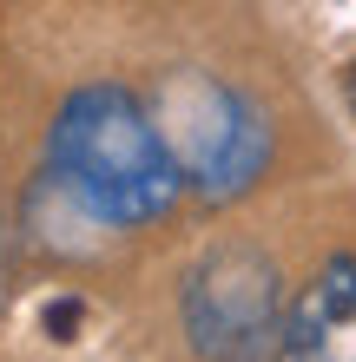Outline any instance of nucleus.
<instances>
[{"instance_id":"obj_1","label":"nucleus","mask_w":356,"mask_h":362,"mask_svg":"<svg viewBox=\"0 0 356 362\" xmlns=\"http://www.w3.org/2000/svg\"><path fill=\"white\" fill-rule=\"evenodd\" d=\"M47 172L86 218L119 224V230L165 218L185 191V172L159 132V119L106 79L67 93V105L53 112Z\"/></svg>"},{"instance_id":"obj_2","label":"nucleus","mask_w":356,"mask_h":362,"mask_svg":"<svg viewBox=\"0 0 356 362\" xmlns=\"http://www.w3.org/2000/svg\"><path fill=\"white\" fill-rule=\"evenodd\" d=\"M185 343L205 362H258L284 323V276L258 244H218L185 270L178 290Z\"/></svg>"},{"instance_id":"obj_3","label":"nucleus","mask_w":356,"mask_h":362,"mask_svg":"<svg viewBox=\"0 0 356 362\" xmlns=\"http://www.w3.org/2000/svg\"><path fill=\"white\" fill-rule=\"evenodd\" d=\"M165 112H172V125H159V132L172 145L185 185H192L205 204L244 198V191L264 178L270 125L258 112V99H244L238 86H218V79H205V73H185V79L165 86Z\"/></svg>"},{"instance_id":"obj_4","label":"nucleus","mask_w":356,"mask_h":362,"mask_svg":"<svg viewBox=\"0 0 356 362\" xmlns=\"http://www.w3.org/2000/svg\"><path fill=\"white\" fill-rule=\"evenodd\" d=\"M277 362H356V257H330L284 310Z\"/></svg>"},{"instance_id":"obj_5","label":"nucleus","mask_w":356,"mask_h":362,"mask_svg":"<svg viewBox=\"0 0 356 362\" xmlns=\"http://www.w3.org/2000/svg\"><path fill=\"white\" fill-rule=\"evenodd\" d=\"M79 316H86V303H79V296H53V303H47V316H40V323H47V336H53V343H73V329H79Z\"/></svg>"},{"instance_id":"obj_6","label":"nucleus","mask_w":356,"mask_h":362,"mask_svg":"<svg viewBox=\"0 0 356 362\" xmlns=\"http://www.w3.org/2000/svg\"><path fill=\"white\" fill-rule=\"evenodd\" d=\"M343 93H350V105H356V59H350V73H343Z\"/></svg>"}]
</instances>
